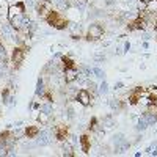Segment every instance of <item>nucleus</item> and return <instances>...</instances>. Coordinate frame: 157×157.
I'll list each match as a JSON object with an SVG mask.
<instances>
[{"label": "nucleus", "instance_id": "f257e3e1", "mask_svg": "<svg viewBox=\"0 0 157 157\" xmlns=\"http://www.w3.org/2000/svg\"><path fill=\"white\" fill-rule=\"evenodd\" d=\"M44 21L50 25V27H54V29H57V30H64V29L69 25L68 19L63 17L61 13H58V11H55V10H52Z\"/></svg>", "mask_w": 157, "mask_h": 157}, {"label": "nucleus", "instance_id": "f03ea898", "mask_svg": "<svg viewBox=\"0 0 157 157\" xmlns=\"http://www.w3.org/2000/svg\"><path fill=\"white\" fill-rule=\"evenodd\" d=\"M25 55H27V47L25 46H14V49L11 52V63L14 64V69L21 68Z\"/></svg>", "mask_w": 157, "mask_h": 157}, {"label": "nucleus", "instance_id": "7ed1b4c3", "mask_svg": "<svg viewBox=\"0 0 157 157\" xmlns=\"http://www.w3.org/2000/svg\"><path fill=\"white\" fill-rule=\"evenodd\" d=\"M104 35V27L101 24H91L90 29H88V33H86V39L88 41H98L101 39Z\"/></svg>", "mask_w": 157, "mask_h": 157}, {"label": "nucleus", "instance_id": "20e7f679", "mask_svg": "<svg viewBox=\"0 0 157 157\" xmlns=\"http://www.w3.org/2000/svg\"><path fill=\"white\" fill-rule=\"evenodd\" d=\"M146 94V90L143 88V86H135L132 91L129 93V104H132V105H135V104H138L143 96Z\"/></svg>", "mask_w": 157, "mask_h": 157}, {"label": "nucleus", "instance_id": "39448f33", "mask_svg": "<svg viewBox=\"0 0 157 157\" xmlns=\"http://www.w3.org/2000/svg\"><path fill=\"white\" fill-rule=\"evenodd\" d=\"M25 13V3L24 2H17V3H11L8 6V21L13 19L17 14H24Z\"/></svg>", "mask_w": 157, "mask_h": 157}, {"label": "nucleus", "instance_id": "423d86ee", "mask_svg": "<svg viewBox=\"0 0 157 157\" xmlns=\"http://www.w3.org/2000/svg\"><path fill=\"white\" fill-rule=\"evenodd\" d=\"M75 99H77V102L80 104V105H83V107H88L90 104H91V94H90L88 90H78L77 94H75Z\"/></svg>", "mask_w": 157, "mask_h": 157}, {"label": "nucleus", "instance_id": "0eeeda50", "mask_svg": "<svg viewBox=\"0 0 157 157\" xmlns=\"http://www.w3.org/2000/svg\"><path fill=\"white\" fill-rule=\"evenodd\" d=\"M145 25H146L145 19L140 17V16H135L132 21L127 24V30H130V32H134V30H145Z\"/></svg>", "mask_w": 157, "mask_h": 157}, {"label": "nucleus", "instance_id": "6e6552de", "mask_svg": "<svg viewBox=\"0 0 157 157\" xmlns=\"http://www.w3.org/2000/svg\"><path fill=\"white\" fill-rule=\"evenodd\" d=\"M55 137H57V140H60V141H64L68 138V126H64V124H60V126H57L55 127Z\"/></svg>", "mask_w": 157, "mask_h": 157}, {"label": "nucleus", "instance_id": "1a4fd4ad", "mask_svg": "<svg viewBox=\"0 0 157 157\" xmlns=\"http://www.w3.org/2000/svg\"><path fill=\"white\" fill-rule=\"evenodd\" d=\"M38 138V146H46L50 143V132L49 130H43V132H39V135L36 137Z\"/></svg>", "mask_w": 157, "mask_h": 157}, {"label": "nucleus", "instance_id": "9d476101", "mask_svg": "<svg viewBox=\"0 0 157 157\" xmlns=\"http://www.w3.org/2000/svg\"><path fill=\"white\" fill-rule=\"evenodd\" d=\"M60 58H61V64H63L64 71H69V69H77V64H75V61H74L72 58H69V57H66V55H61Z\"/></svg>", "mask_w": 157, "mask_h": 157}, {"label": "nucleus", "instance_id": "9b49d317", "mask_svg": "<svg viewBox=\"0 0 157 157\" xmlns=\"http://www.w3.org/2000/svg\"><path fill=\"white\" fill-rule=\"evenodd\" d=\"M78 77V69H69V71H64V82L66 83H72L77 80Z\"/></svg>", "mask_w": 157, "mask_h": 157}, {"label": "nucleus", "instance_id": "f8f14e48", "mask_svg": "<svg viewBox=\"0 0 157 157\" xmlns=\"http://www.w3.org/2000/svg\"><path fill=\"white\" fill-rule=\"evenodd\" d=\"M129 146H130V143L124 138L123 141H120V143H116V145H115V152L116 154H123V152H126L129 149Z\"/></svg>", "mask_w": 157, "mask_h": 157}, {"label": "nucleus", "instance_id": "ddd939ff", "mask_svg": "<svg viewBox=\"0 0 157 157\" xmlns=\"http://www.w3.org/2000/svg\"><path fill=\"white\" fill-rule=\"evenodd\" d=\"M39 132H41V130H39V127H36V126H29L27 129H25V137L27 138H36L38 135H39Z\"/></svg>", "mask_w": 157, "mask_h": 157}, {"label": "nucleus", "instance_id": "4468645a", "mask_svg": "<svg viewBox=\"0 0 157 157\" xmlns=\"http://www.w3.org/2000/svg\"><path fill=\"white\" fill-rule=\"evenodd\" d=\"M80 146H82V151L85 152V154H88L90 152V146H91V141H90V137L85 134V135H82L80 138Z\"/></svg>", "mask_w": 157, "mask_h": 157}, {"label": "nucleus", "instance_id": "2eb2a0df", "mask_svg": "<svg viewBox=\"0 0 157 157\" xmlns=\"http://www.w3.org/2000/svg\"><path fill=\"white\" fill-rule=\"evenodd\" d=\"M46 83H44V80L41 77L38 78V82H36V90H35V96H43L44 93H46Z\"/></svg>", "mask_w": 157, "mask_h": 157}, {"label": "nucleus", "instance_id": "dca6fc26", "mask_svg": "<svg viewBox=\"0 0 157 157\" xmlns=\"http://www.w3.org/2000/svg\"><path fill=\"white\" fill-rule=\"evenodd\" d=\"M36 120H38V123H41V126H47L49 121H50V115L49 113H44V112H39Z\"/></svg>", "mask_w": 157, "mask_h": 157}, {"label": "nucleus", "instance_id": "f3484780", "mask_svg": "<svg viewBox=\"0 0 157 157\" xmlns=\"http://www.w3.org/2000/svg\"><path fill=\"white\" fill-rule=\"evenodd\" d=\"M0 98H2V102H3V104H10V102L13 101V96H10V88H5Z\"/></svg>", "mask_w": 157, "mask_h": 157}, {"label": "nucleus", "instance_id": "a211bd4d", "mask_svg": "<svg viewBox=\"0 0 157 157\" xmlns=\"http://www.w3.org/2000/svg\"><path fill=\"white\" fill-rule=\"evenodd\" d=\"M63 155H68V157H72V155H74L71 143H66V145L63 146Z\"/></svg>", "mask_w": 157, "mask_h": 157}, {"label": "nucleus", "instance_id": "6ab92c4d", "mask_svg": "<svg viewBox=\"0 0 157 157\" xmlns=\"http://www.w3.org/2000/svg\"><path fill=\"white\" fill-rule=\"evenodd\" d=\"M0 61L6 66V50H5V46L2 43H0Z\"/></svg>", "mask_w": 157, "mask_h": 157}, {"label": "nucleus", "instance_id": "aec40b11", "mask_svg": "<svg viewBox=\"0 0 157 157\" xmlns=\"http://www.w3.org/2000/svg\"><path fill=\"white\" fill-rule=\"evenodd\" d=\"M39 112H44V113H52V102H47L44 105H39Z\"/></svg>", "mask_w": 157, "mask_h": 157}, {"label": "nucleus", "instance_id": "412c9836", "mask_svg": "<svg viewBox=\"0 0 157 157\" xmlns=\"http://www.w3.org/2000/svg\"><path fill=\"white\" fill-rule=\"evenodd\" d=\"M110 107L113 109V110H120V109H123V105H121V102L120 101H116V99H110Z\"/></svg>", "mask_w": 157, "mask_h": 157}, {"label": "nucleus", "instance_id": "4be33fe9", "mask_svg": "<svg viewBox=\"0 0 157 157\" xmlns=\"http://www.w3.org/2000/svg\"><path fill=\"white\" fill-rule=\"evenodd\" d=\"M146 151H148L149 154H152V155H157V141L152 143V145H149V146L146 148Z\"/></svg>", "mask_w": 157, "mask_h": 157}, {"label": "nucleus", "instance_id": "5701e85b", "mask_svg": "<svg viewBox=\"0 0 157 157\" xmlns=\"http://www.w3.org/2000/svg\"><path fill=\"white\" fill-rule=\"evenodd\" d=\"M88 129H90V130H96V129H98V118H96V116H93V118H91V121H90V126H88Z\"/></svg>", "mask_w": 157, "mask_h": 157}, {"label": "nucleus", "instance_id": "b1692460", "mask_svg": "<svg viewBox=\"0 0 157 157\" xmlns=\"http://www.w3.org/2000/svg\"><path fill=\"white\" fill-rule=\"evenodd\" d=\"M107 91H109V83H107L105 80H104V82L101 83V86H99V93H102V94H105Z\"/></svg>", "mask_w": 157, "mask_h": 157}, {"label": "nucleus", "instance_id": "393cba45", "mask_svg": "<svg viewBox=\"0 0 157 157\" xmlns=\"http://www.w3.org/2000/svg\"><path fill=\"white\" fill-rule=\"evenodd\" d=\"M104 126H105V127H112L113 126V118L112 116H105V118H104Z\"/></svg>", "mask_w": 157, "mask_h": 157}, {"label": "nucleus", "instance_id": "a878e982", "mask_svg": "<svg viewBox=\"0 0 157 157\" xmlns=\"http://www.w3.org/2000/svg\"><path fill=\"white\" fill-rule=\"evenodd\" d=\"M93 74H96V77H99V78L104 77V72H102L101 68H93Z\"/></svg>", "mask_w": 157, "mask_h": 157}, {"label": "nucleus", "instance_id": "bb28decb", "mask_svg": "<svg viewBox=\"0 0 157 157\" xmlns=\"http://www.w3.org/2000/svg\"><path fill=\"white\" fill-rule=\"evenodd\" d=\"M94 60H96V61H104V60H105V55H102V54H96V55H94Z\"/></svg>", "mask_w": 157, "mask_h": 157}, {"label": "nucleus", "instance_id": "cd10ccee", "mask_svg": "<svg viewBox=\"0 0 157 157\" xmlns=\"http://www.w3.org/2000/svg\"><path fill=\"white\" fill-rule=\"evenodd\" d=\"M129 50H130V43L126 41V43H124V52H129Z\"/></svg>", "mask_w": 157, "mask_h": 157}, {"label": "nucleus", "instance_id": "c85d7f7f", "mask_svg": "<svg viewBox=\"0 0 157 157\" xmlns=\"http://www.w3.org/2000/svg\"><path fill=\"white\" fill-rule=\"evenodd\" d=\"M124 86V83L123 82H118V83H115V90H120V88H123Z\"/></svg>", "mask_w": 157, "mask_h": 157}, {"label": "nucleus", "instance_id": "c756f323", "mask_svg": "<svg viewBox=\"0 0 157 157\" xmlns=\"http://www.w3.org/2000/svg\"><path fill=\"white\" fill-rule=\"evenodd\" d=\"M143 39H145V41H148V39H151V35H149V33H145V35H143Z\"/></svg>", "mask_w": 157, "mask_h": 157}, {"label": "nucleus", "instance_id": "7c9ffc66", "mask_svg": "<svg viewBox=\"0 0 157 157\" xmlns=\"http://www.w3.org/2000/svg\"><path fill=\"white\" fill-rule=\"evenodd\" d=\"M116 54H118V55H121V54H123V50H121L120 47H116Z\"/></svg>", "mask_w": 157, "mask_h": 157}, {"label": "nucleus", "instance_id": "2f4dec72", "mask_svg": "<svg viewBox=\"0 0 157 157\" xmlns=\"http://www.w3.org/2000/svg\"><path fill=\"white\" fill-rule=\"evenodd\" d=\"M155 25H157V13H155Z\"/></svg>", "mask_w": 157, "mask_h": 157}, {"label": "nucleus", "instance_id": "473e14b6", "mask_svg": "<svg viewBox=\"0 0 157 157\" xmlns=\"http://www.w3.org/2000/svg\"><path fill=\"white\" fill-rule=\"evenodd\" d=\"M145 2H148V0H145Z\"/></svg>", "mask_w": 157, "mask_h": 157}]
</instances>
